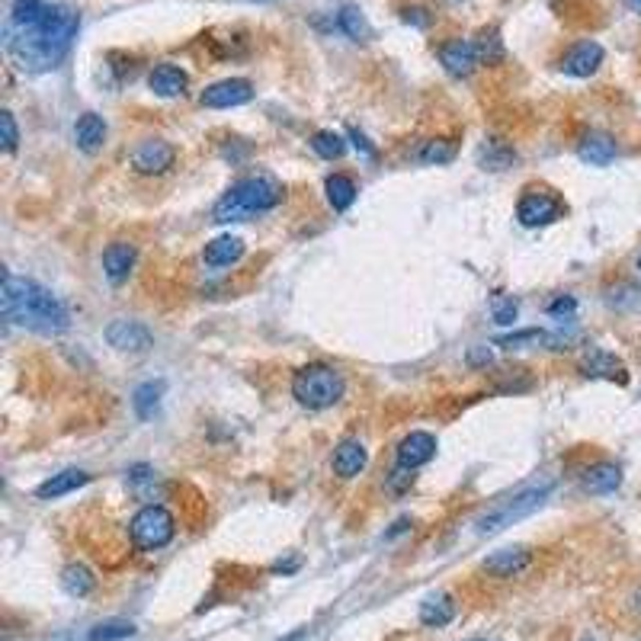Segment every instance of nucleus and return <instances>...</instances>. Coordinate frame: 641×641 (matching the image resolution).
Here are the masks:
<instances>
[{"label": "nucleus", "instance_id": "f8f14e48", "mask_svg": "<svg viewBox=\"0 0 641 641\" xmlns=\"http://www.w3.org/2000/svg\"><path fill=\"white\" fill-rule=\"evenodd\" d=\"M529 561H533V552L526 549V545H510V549H497L491 552L488 558L481 561V571L491 574V577H517L529 568Z\"/></svg>", "mask_w": 641, "mask_h": 641}, {"label": "nucleus", "instance_id": "9b49d317", "mask_svg": "<svg viewBox=\"0 0 641 641\" xmlns=\"http://www.w3.org/2000/svg\"><path fill=\"white\" fill-rule=\"evenodd\" d=\"M106 340H109V347H116L122 353H145L154 347L151 331L138 321H113L106 327Z\"/></svg>", "mask_w": 641, "mask_h": 641}, {"label": "nucleus", "instance_id": "c85d7f7f", "mask_svg": "<svg viewBox=\"0 0 641 641\" xmlns=\"http://www.w3.org/2000/svg\"><path fill=\"white\" fill-rule=\"evenodd\" d=\"M311 148H315L324 161H340L343 154H347V142H343V135H340V132H331V129L311 135Z\"/></svg>", "mask_w": 641, "mask_h": 641}, {"label": "nucleus", "instance_id": "aec40b11", "mask_svg": "<svg viewBox=\"0 0 641 641\" xmlns=\"http://www.w3.org/2000/svg\"><path fill=\"white\" fill-rule=\"evenodd\" d=\"M581 484H584L587 494H600V497L613 494L622 484V468L616 462H597L581 475Z\"/></svg>", "mask_w": 641, "mask_h": 641}, {"label": "nucleus", "instance_id": "c756f323", "mask_svg": "<svg viewBox=\"0 0 641 641\" xmlns=\"http://www.w3.org/2000/svg\"><path fill=\"white\" fill-rule=\"evenodd\" d=\"M497 343H500V347H507V350H523V347H555L558 340L549 331H539V327H533V331H520V334L500 337Z\"/></svg>", "mask_w": 641, "mask_h": 641}, {"label": "nucleus", "instance_id": "ddd939ff", "mask_svg": "<svg viewBox=\"0 0 641 641\" xmlns=\"http://www.w3.org/2000/svg\"><path fill=\"white\" fill-rule=\"evenodd\" d=\"M433 456H436V436L427 433V430H411L395 449L398 465L411 468V472H414V468H420V465L433 462Z\"/></svg>", "mask_w": 641, "mask_h": 641}, {"label": "nucleus", "instance_id": "ea45409f", "mask_svg": "<svg viewBox=\"0 0 641 641\" xmlns=\"http://www.w3.org/2000/svg\"><path fill=\"white\" fill-rule=\"evenodd\" d=\"M638 270H641V257H638Z\"/></svg>", "mask_w": 641, "mask_h": 641}, {"label": "nucleus", "instance_id": "bb28decb", "mask_svg": "<svg viewBox=\"0 0 641 641\" xmlns=\"http://www.w3.org/2000/svg\"><path fill=\"white\" fill-rule=\"evenodd\" d=\"M337 23H340V29L347 33L350 39H372V26L366 23V17H363V10L359 7H353V4H347V7H340V13H337Z\"/></svg>", "mask_w": 641, "mask_h": 641}, {"label": "nucleus", "instance_id": "72a5a7b5", "mask_svg": "<svg viewBox=\"0 0 641 641\" xmlns=\"http://www.w3.org/2000/svg\"><path fill=\"white\" fill-rule=\"evenodd\" d=\"M517 315H520V305H517V299L513 295H504V292H497L494 299H491V318L497 321V324H513L517 321Z\"/></svg>", "mask_w": 641, "mask_h": 641}, {"label": "nucleus", "instance_id": "393cba45", "mask_svg": "<svg viewBox=\"0 0 641 641\" xmlns=\"http://www.w3.org/2000/svg\"><path fill=\"white\" fill-rule=\"evenodd\" d=\"M324 193H327V202L334 206V212H347L353 202H356V183L347 177V174H331L324 180Z\"/></svg>", "mask_w": 641, "mask_h": 641}, {"label": "nucleus", "instance_id": "f03ea898", "mask_svg": "<svg viewBox=\"0 0 641 641\" xmlns=\"http://www.w3.org/2000/svg\"><path fill=\"white\" fill-rule=\"evenodd\" d=\"M0 308H4V318L10 324L26 327V331H36V334H61L68 331L71 324L68 308L61 305L49 289L13 273L4 276Z\"/></svg>", "mask_w": 641, "mask_h": 641}, {"label": "nucleus", "instance_id": "f257e3e1", "mask_svg": "<svg viewBox=\"0 0 641 641\" xmlns=\"http://www.w3.org/2000/svg\"><path fill=\"white\" fill-rule=\"evenodd\" d=\"M77 26H81V17L71 7L49 4L33 26H10V58L29 74L52 71L65 61L77 36Z\"/></svg>", "mask_w": 641, "mask_h": 641}, {"label": "nucleus", "instance_id": "c9c22d12", "mask_svg": "<svg viewBox=\"0 0 641 641\" xmlns=\"http://www.w3.org/2000/svg\"><path fill=\"white\" fill-rule=\"evenodd\" d=\"M574 308H577V302L571 299V295H561L558 302L549 305V315L552 318H565V315H574Z\"/></svg>", "mask_w": 641, "mask_h": 641}, {"label": "nucleus", "instance_id": "4be33fe9", "mask_svg": "<svg viewBox=\"0 0 641 641\" xmlns=\"http://www.w3.org/2000/svg\"><path fill=\"white\" fill-rule=\"evenodd\" d=\"M74 142L84 154H97L106 145V122L97 113H84L74 122Z\"/></svg>", "mask_w": 641, "mask_h": 641}, {"label": "nucleus", "instance_id": "473e14b6", "mask_svg": "<svg viewBox=\"0 0 641 641\" xmlns=\"http://www.w3.org/2000/svg\"><path fill=\"white\" fill-rule=\"evenodd\" d=\"M49 7L45 0H13V23L10 26H33L42 10Z\"/></svg>", "mask_w": 641, "mask_h": 641}, {"label": "nucleus", "instance_id": "412c9836", "mask_svg": "<svg viewBox=\"0 0 641 641\" xmlns=\"http://www.w3.org/2000/svg\"><path fill=\"white\" fill-rule=\"evenodd\" d=\"M87 481H90V475L84 472V468H65V472H58L49 481H42L36 488V497L39 500H58V497H65L77 488H84Z\"/></svg>", "mask_w": 641, "mask_h": 641}, {"label": "nucleus", "instance_id": "39448f33", "mask_svg": "<svg viewBox=\"0 0 641 641\" xmlns=\"http://www.w3.org/2000/svg\"><path fill=\"white\" fill-rule=\"evenodd\" d=\"M347 382L327 363H308L292 375V395L308 411H327L343 398Z\"/></svg>", "mask_w": 641, "mask_h": 641}, {"label": "nucleus", "instance_id": "a211bd4d", "mask_svg": "<svg viewBox=\"0 0 641 641\" xmlns=\"http://www.w3.org/2000/svg\"><path fill=\"white\" fill-rule=\"evenodd\" d=\"M369 462V452L366 446L353 440V436H347V440H340L334 446V472L340 478H356V475H363V468Z\"/></svg>", "mask_w": 641, "mask_h": 641}, {"label": "nucleus", "instance_id": "0eeeda50", "mask_svg": "<svg viewBox=\"0 0 641 641\" xmlns=\"http://www.w3.org/2000/svg\"><path fill=\"white\" fill-rule=\"evenodd\" d=\"M565 202L549 190H526L517 202V218L523 228H545L561 218Z\"/></svg>", "mask_w": 641, "mask_h": 641}, {"label": "nucleus", "instance_id": "6e6552de", "mask_svg": "<svg viewBox=\"0 0 641 641\" xmlns=\"http://www.w3.org/2000/svg\"><path fill=\"white\" fill-rule=\"evenodd\" d=\"M132 170L135 174H142V177H161L167 174L170 167L177 164V151L170 142H164V138H148V142H142L135 151H132Z\"/></svg>", "mask_w": 641, "mask_h": 641}, {"label": "nucleus", "instance_id": "a878e982", "mask_svg": "<svg viewBox=\"0 0 641 641\" xmlns=\"http://www.w3.org/2000/svg\"><path fill=\"white\" fill-rule=\"evenodd\" d=\"M61 587H65V593H71V597H87V593L97 587V577H93L87 565L74 561V565L61 571Z\"/></svg>", "mask_w": 641, "mask_h": 641}, {"label": "nucleus", "instance_id": "423d86ee", "mask_svg": "<svg viewBox=\"0 0 641 641\" xmlns=\"http://www.w3.org/2000/svg\"><path fill=\"white\" fill-rule=\"evenodd\" d=\"M129 536H132L135 549H142V552H158V549H164V545L174 542V536H177V520H174V513H170L167 507L148 504V507H142V510H138L135 517H132Z\"/></svg>", "mask_w": 641, "mask_h": 641}, {"label": "nucleus", "instance_id": "4468645a", "mask_svg": "<svg viewBox=\"0 0 641 641\" xmlns=\"http://www.w3.org/2000/svg\"><path fill=\"white\" fill-rule=\"evenodd\" d=\"M600 65H603V45L584 39V42L571 45L558 68L565 74H571V77H590V74H597Z\"/></svg>", "mask_w": 641, "mask_h": 641}, {"label": "nucleus", "instance_id": "4c0bfd02", "mask_svg": "<svg viewBox=\"0 0 641 641\" xmlns=\"http://www.w3.org/2000/svg\"><path fill=\"white\" fill-rule=\"evenodd\" d=\"M625 4H629V7H632L635 13H641V0H625Z\"/></svg>", "mask_w": 641, "mask_h": 641}, {"label": "nucleus", "instance_id": "7c9ffc66", "mask_svg": "<svg viewBox=\"0 0 641 641\" xmlns=\"http://www.w3.org/2000/svg\"><path fill=\"white\" fill-rule=\"evenodd\" d=\"M135 635V625L125 622V619H109V622H100L93 625L87 632V641H122V638H132Z\"/></svg>", "mask_w": 641, "mask_h": 641}, {"label": "nucleus", "instance_id": "2f4dec72", "mask_svg": "<svg viewBox=\"0 0 641 641\" xmlns=\"http://www.w3.org/2000/svg\"><path fill=\"white\" fill-rule=\"evenodd\" d=\"M161 395H164V382H145L135 392V401H132L135 404V414L142 417V420H148L154 414V408H158Z\"/></svg>", "mask_w": 641, "mask_h": 641}, {"label": "nucleus", "instance_id": "58836bf2", "mask_svg": "<svg viewBox=\"0 0 641 641\" xmlns=\"http://www.w3.org/2000/svg\"><path fill=\"white\" fill-rule=\"evenodd\" d=\"M472 641H488V638H472Z\"/></svg>", "mask_w": 641, "mask_h": 641}, {"label": "nucleus", "instance_id": "9d476101", "mask_svg": "<svg viewBox=\"0 0 641 641\" xmlns=\"http://www.w3.org/2000/svg\"><path fill=\"white\" fill-rule=\"evenodd\" d=\"M440 61L452 77H468L481 65V49L472 39H452L440 45Z\"/></svg>", "mask_w": 641, "mask_h": 641}, {"label": "nucleus", "instance_id": "e433bc0d", "mask_svg": "<svg viewBox=\"0 0 641 641\" xmlns=\"http://www.w3.org/2000/svg\"><path fill=\"white\" fill-rule=\"evenodd\" d=\"M350 138H353V145H356V148H363V151H366V158H375V148H372V145H369V142H366V138H363V135H359L356 129L350 132Z\"/></svg>", "mask_w": 641, "mask_h": 641}, {"label": "nucleus", "instance_id": "f3484780", "mask_svg": "<svg viewBox=\"0 0 641 641\" xmlns=\"http://www.w3.org/2000/svg\"><path fill=\"white\" fill-rule=\"evenodd\" d=\"M616 138L606 135V132H587L581 138V145H577V158L584 164H593V167H606L616 161Z\"/></svg>", "mask_w": 641, "mask_h": 641}, {"label": "nucleus", "instance_id": "f704fd0d", "mask_svg": "<svg viewBox=\"0 0 641 641\" xmlns=\"http://www.w3.org/2000/svg\"><path fill=\"white\" fill-rule=\"evenodd\" d=\"M0 142H4V154H13L17 151V145H20V129H17V119H13V113L10 109H4L0 113Z\"/></svg>", "mask_w": 641, "mask_h": 641}, {"label": "nucleus", "instance_id": "20e7f679", "mask_svg": "<svg viewBox=\"0 0 641 641\" xmlns=\"http://www.w3.org/2000/svg\"><path fill=\"white\" fill-rule=\"evenodd\" d=\"M555 491V481L545 478V481H533V484H523L520 491H513L507 497H500L494 507H488L475 520V533L478 536H494V533H504L507 526L526 520L529 513H536L549 494Z\"/></svg>", "mask_w": 641, "mask_h": 641}, {"label": "nucleus", "instance_id": "cd10ccee", "mask_svg": "<svg viewBox=\"0 0 641 641\" xmlns=\"http://www.w3.org/2000/svg\"><path fill=\"white\" fill-rule=\"evenodd\" d=\"M414 158L420 164H430V167L436 164V167H440V164H449L452 158H456V145L446 142V138H430V142L420 145V151L414 154Z\"/></svg>", "mask_w": 641, "mask_h": 641}, {"label": "nucleus", "instance_id": "dca6fc26", "mask_svg": "<svg viewBox=\"0 0 641 641\" xmlns=\"http://www.w3.org/2000/svg\"><path fill=\"white\" fill-rule=\"evenodd\" d=\"M135 260H138V250L135 244H125V241H116L103 250V273L113 286H122L125 279L132 276L135 270Z\"/></svg>", "mask_w": 641, "mask_h": 641}, {"label": "nucleus", "instance_id": "5701e85b", "mask_svg": "<svg viewBox=\"0 0 641 641\" xmlns=\"http://www.w3.org/2000/svg\"><path fill=\"white\" fill-rule=\"evenodd\" d=\"M456 619V600L449 597V593H430V597L420 603V622L427 625V629H443Z\"/></svg>", "mask_w": 641, "mask_h": 641}, {"label": "nucleus", "instance_id": "6ab92c4d", "mask_svg": "<svg viewBox=\"0 0 641 641\" xmlns=\"http://www.w3.org/2000/svg\"><path fill=\"white\" fill-rule=\"evenodd\" d=\"M148 87L158 93V97H183L186 87H190V77H186L183 68L164 61V65H158L148 74Z\"/></svg>", "mask_w": 641, "mask_h": 641}, {"label": "nucleus", "instance_id": "2eb2a0df", "mask_svg": "<svg viewBox=\"0 0 641 641\" xmlns=\"http://www.w3.org/2000/svg\"><path fill=\"white\" fill-rule=\"evenodd\" d=\"M581 372L587 375V379H606V382H619V385L629 382V369H625L622 359L606 353V350H597V347L584 353Z\"/></svg>", "mask_w": 641, "mask_h": 641}, {"label": "nucleus", "instance_id": "b1692460", "mask_svg": "<svg viewBox=\"0 0 641 641\" xmlns=\"http://www.w3.org/2000/svg\"><path fill=\"white\" fill-rule=\"evenodd\" d=\"M244 257V241L234 238V234H222V238H215L206 244L202 250V260L209 263V267H231V263H238Z\"/></svg>", "mask_w": 641, "mask_h": 641}, {"label": "nucleus", "instance_id": "1a4fd4ad", "mask_svg": "<svg viewBox=\"0 0 641 641\" xmlns=\"http://www.w3.org/2000/svg\"><path fill=\"white\" fill-rule=\"evenodd\" d=\"M250 100H254V84L244 81V77H228V81H218L199 93V103L206 109H231Z\"/></svg>", "mask_w": 641, "mask_h": 641}, {"label": "nucleus", "instance_id": "7ed1b4c3", "mask_svg": "<svg viewBox=\"0 0 641 641\" xmlns=\"http://www.w3.org/2000/svg\"><path fill=\"white\" fill-rule=\"evenodd\" d=\"M283 202V183L270 174H254L244 177L231 186V190L215 202V222L231 225V222H247L250 215L270 212Z\"/></svg>", "mask_w": 641, "mask_h": 641}]
</instances>
